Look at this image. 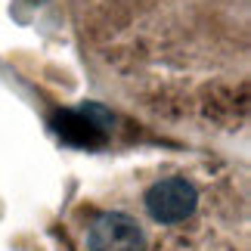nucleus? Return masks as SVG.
I'll list each match as a JSON object with an SVG mask.
<instances>
[{"instance_id": "2", "label": "nucleus", "mask_w": 251, "mask_h": 251, "mask_svg": "<svg viewBox=\"0 0 251 251\" xmlns=\"http://www.w3.org/2000/svg\"><path fill=\"white\" fill-rule=\"evenodd\" d=\"M90 251H146V233L130 214L105 211L87 229Z\"/></svg>"}, {"instance_id": "4", "label": "nucleus", "mask_w": 251, "mask_h": 251, "mask_svg": "<svg viewBox=\"0 0 251 251\" xmlns=\"http://www.w3.org/2000/svg\"><path fill=\"white\" fill-rule=\"evenodd\" d=\"M78 109H81V112H84L90 121L100 124L102 130H112V121H115V118H112V112L105 109V105H100V102H81Z\"/></svg>"}, {"instance_id": "3", "label": "nucleus", "mask_w": 251, "mask_h": 251, "mask_svg": "<svg viewBox=\"0 0 251 251\" xmlns=\"http://www.w3.org/2000/svg\"><path fill=\"white\" fill-rule=\"evenodd\" d=\"M50 127H53V133L62 143L78 146V149H96V146H102V143H105V137H109V130H102L96 121H90L81 109H62V112H56L53 118H50Z\"/></svg>"}, {"instance_id": "1", "label": "nucleus", "mask_w": 251, "mask_h": 251, "mask_svg": "<svg viewBox=\"0 0 251 251\" xmlns=\"http://www.w3.org/2000/svg\"><path fill=\"white\" fill-rule=\"evenodd\" d=\"M143 201H146V211L155 224L174 226L192 217V211L199 208V189L186 177H165L146 189Z\"/></svg>"}]
</instances>
